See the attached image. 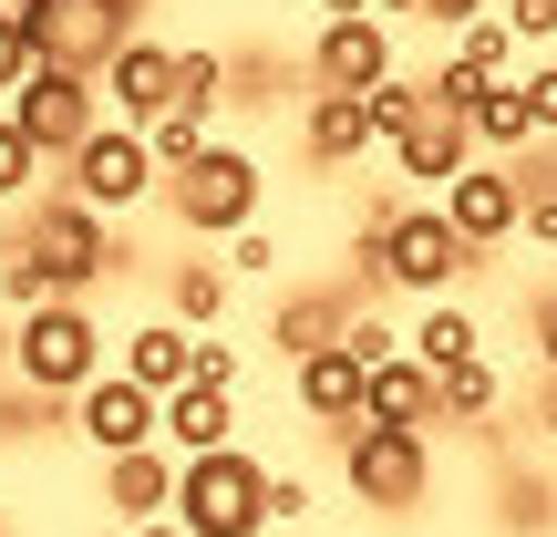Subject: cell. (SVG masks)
Listing matches in <instances>:
<instances>
[{
	"mask_svg": "<svg viewBox=\"0 0 557 537\" xmlns=\"http://www.w3.org/2000/svg\"><path fill=\"white\" fill-rule=\"evenodd\" d=\"M0 362H11V382L32 403H73L83 382L103 373V320H94V300H41V310H21Z\"/></svg>",
	"mask_w": 557,
	"mask_h": 537,
	"instance_id": "obj_1",
	"label": "cell"
},
{
	"mask_svg": "<svg viewBox=\"0 0 557 537\" xmlns=\"http://www.w3.org/2000/svg\"><path fill=\"white\" fill-rule=\"evenodd\" d=\"M186 537H259L269 527V465L248 444H218V455L176 465V507H165Z\"/></svg>",
	"mask_w": 557,
	"mask_h": 537,
	"instance_id": "obj_2",
	"label": "cell"
},
{
	"mask_svg": "<svg viewBox=\"0 0 557 537\" xmlns=\"http://www.w3.org/2000/svg\"><path fill=\"white\" fill-rule=\"evenodd\" d=\"M465 269H485V259L455 239V228H444V207H403V197H382V207H372V279L444 300Z\"/></svg>",
	"mask_w": 557,
	"mask_h": 537,
	"instance_id": "obj_3",
	"label": "cell"
},
{
	"mask_svg": "<svg viewBox=\"0 0 557 537\" xmlns=\"http://www.w3.org/2000/svg\"><path fill=\"white\" fill-rule=\"evenodd\" d=\"M135 11L145 0H21V41H32V62H62V73H83L94 83L103 62L135 41Z\"/></svg>",
	"mask_w": 557,
	"mask_h": 537,
	"instance_id": "obj_4",
	"label": "cell"
},
{
	"mask_svg": "<svg viewBox=\"0 0 557 537\" xmlns=\"http://www.w3.org/2000/svg\"><path fill=\"white\" fill-rule=\"evenodd\" d=\"M259 197H269V176H259L248 145H207L186 176H165V207H176L186 239H238V228H259Z\"/></svg>",
	"mask_w": 557,
	"mask_h": 537,
	"instance_id": "obj_5",
	"label": "cell"
},
{
	"mask_svg": "<svg viewBox=\"0 0 557 537\" xmlns=\"http://www.w3.org/2000/svg\"><path fill=\"white\" fill-rule=\"evenodd\" d=\"M62 197L94 207V218L114 228V218H135V207H156V197H165V176H156V156H145V135H124V124H94V135L62 156Z\"/></svg>",
	"mask_w": 557,
	"mask_h": 537,
	"instance_id": "obj_6",
	"label": "cell"
},
{
	"mask_svg": "<svg viewBox=\"0 0 557 537\" xmlns=\"http://www.w3.org/2000/svg\"><path fill=\"white\" fill-rule=\"evenodd\" d=\"M341 476H351L361 507H382V517H413L423 486H434V444L403 435V424H351V435H341Z\"/></svg>",
	"mask_w": 557,
	"mask_h": 537,
	"instance_id": "obj_7",
	"label": "cell"
},
{
	"mask_svg": "<svg viewBox=\"0 0 557 537\" xmlns=\"http://www.w3.org/2000/svg\"><path fill=\"white\" fill-rule=\"evenodd\" d=\"M21 248L52 279V300H94V279L114 269V228H103L94 207H73V197H41L32 228H21Z\"/></svg>",
	"mask_w": 557,
	"mask_h": 537,
	"instance_id": "obj_8",
	"label": "cell"
},
{
	"mask_svg": "<svg viewBox=\"0 0 557 537\" xmlns=\"http://www.w3.org/2000/svg\"><path fill=\"white\" fill-rule=\"evenodd\" d=\"M0 114H11V135L32 145L41 166H62V156H73V145L103 124V103H94V83H83V73H62V62H32V73H21V94L0 103Z\"/></svg>",
	"mask_w": 557,
	"mask_h": 537,
	"instance_id": "obj_9",
	"label": "cell"
},
{
	"mask_svg": "<svg viewBox=\"0 0 557 537\" xmlns=\"http://www.w3.org/2000/svg\"><path fill=\"white\" fill-rule=\"evenodd\" d=\"M156 414H165V403L145 393V382H124V373H94L73 393V435L94 444L103 465H114V455H145V444H156Z\"/></svg>",
	"mask_w": 557,
	"mask_h": 537,
	"instance_id": "obj_10",
	"label": "cell"
},
{
	"mask_svg": "<svg viewBox=\"0 0 557 537\" xmlns=\"http://www.w3.org/2000/svg\"><path fill=\"white\" fill-rule=\"evenodd\" d=\"M444 228H455L475 259H496L506 239H517V218H527V197H517V166H465L455 186H444Z\"/></svg>",
	"mask_w": 557,
	"mask_h": 537,
	"instance_id": "obj_11",
	"label": "cell"
},
{
	"mask_svg": "<svg viewBox=\"0 0 557 537\" xmlns=\"http://www.w3.org/2000/svg\"><path fill=\"white\" fill-rule=\"evenodd\" d=\"M94 103H114L124 135L165 124V114H176V41H145V32H135L114 62H103V94H94Z\"/></svg>",
	"mask_w": 557,
	"mask_h": 537,
	"instance_id": "obj_12",
	"label": "cell"
},
{
	"mask_svg": "<svg viewBox=\"0 0 557 537\" xmlns=\"http://www.w3.org/2000/svg\"><path fill=\"white\" fill-rule=\"evenodd\" d=\"M382 73H393V21H372V11H361V21H320V41H310V83H320V94H372V83Z\"/></svg>",
	"mask_w": 557,
	"mask_h": 537,
	"instance_id": "obj_13",
	"label": "cell"
},
{
	"mask_svg": "<svg viewBox=\"0 0 557 537\" xmlns=\"http://www.w3.org/2000/svg\"><path fill=\"white\" fill-rule=\"evenodd\" d=\"M465 145H475V135H465V114H434V103H423V114L393 135V176H413V186H455L465 166H475Z\"/></svg>",
	"mask_w": 557,
	"mask_h": 537,
	"instance_id": "obj_14",
	"label": "cell"
},
{
	"mask_svg": "<svg viewBox=\"0 0 557 537\" xmlns=\"http://www.w3.org/2000/svg\"><path fill=\"white\" fill-rule=\"evenodd\" d=\"M103 507H114V527H156L165 507H176V455H165V444L114 455V465H103Z\"/></svg>",
	"mask_w": 557,
	"mask_h": 537,
	"instance_id": "obj_15",
	"label": "cell"
},
{
	"mask_svg": "<svg viewBox=\"0 0 557 537\" xmlns=\"http://www.w3.org/2000/svg\"><path fill=\"white\" fill-rule=\"evenodd\" d=\"M227 424H238V393H207V382H186V393H165V414H156V444L186 465V455H218V444H238Z\"/></svg>",
	"mask_w": 557,
	"mask_h": 537,
	"instance_id": "obj_16",
	"label": "cell"
},
{
	"mask_svg": "<svg viewBox=\"0 0 557 537\" xmlns=\"http://www.w3.org/2000/svg\"><path fill=\"white\" fill-rule=\"evenodd\" d=\"M124 382H145V393H186L197 382V331H176V320H135V341H124Z\"/></svg>",
	"mask_w": 557,
	"mask_h": 537,
	"instance_id": "obj_17",
	"label": "cell"
},
{
	"mask_svg": "<svg viewBox=\"0 0 557 537\" xmlns=\"http://www.w3.org/2000/svg\"><path fill=\"white\" fill-rule=\"evenodd\" d=\"M361 424H403V435H423V424H434V373H423L413 352L372 362V382H361Z\"/></svg>",
	"mask_w": 557,
	"mask_h": 537,
	"instance_id": "obj_18",
	"label": "cell"
},
{
	"mask_svg": "<svg viewBox=\"0 0 557 537\" xmlns=\"http://www.w3.org/2000/svg\"><path fill=\"white\" fill-rule=\"evenodd\" d=\"M289 373H299V414H310V424H341V435L361 424V382H372V373H361L341 341H331V352H310V362H289Z\"/></svg>",
	"mask_w": 557,
	"mask_h": 537,
	"instance_id": "obj_19",
	"label": "cell"
},
{
	"mask_svg": "<svg viewBox=\"0 0 557 537\" xmlns=\"http://www.w3.org/2000/svg\"><path fill=\"white\" fill-rule=\"evenodd\" d=\"M299 156H310V166H351V156H372V124H361V103H351V94H310V103H299Z\"/></svg>",
	"mask_w": 557,
	"mask_h": 537,
	"instance_id": "obj_20",
	"label": "cell"
},
{
	"mask_svg": "<svg viewBox=\"0 0 557 537\" xmlns=\"http://www.w3.org/2000/svg\"><path fill=\"white\" fill-rule=\"evenodd\" d=\"M403 352L423 362V373H455V362H485V320L475 310H455V300H434V310L403 331Z\"/></svg>",
	"mask_w": 557,
	"mask_h": 537,
	"instance_id": "obj_21",
	"label": "cell"
},
{
	"mask_svg": "<svg viewBox=\"0 0 557 537\" xmlns=\"http://www.w3.org/2000/svg\"><path fill=\"white\" fill-rule=\"evenodd\" d=\"M341 331H351V300H341V290H310V300H278V352H289V362L331 352Z\"/></svg>",
	"mask_w": 557,
	"mask_h": 537,
	"instance_id": "obj_22",
	"label": "cell"
},
{
	"mask_svg": "<svg viewBox=\"0 0 557 537\" xmlns=\"http://www.w3.org/2000/svg\"><path fill=\"white\" fill-rule=\"evenodd\" d=\"M227 290H238V279H227L218 259H186L176 279H165V320H176V331H218V320H227Z\"/></svg>",
	"mask_w": 557,
	"mask_h": 537,
	"instance_id": "obj_23",
	"label": "cell"
},
{
	"mask_svg": "<svg viewBox=\"0 0 557 537\" xmlns=\"http://www.w3.org/2000/svg\"><path fill=\"white\" fill-rule=\"evenodd\" d=\"M465 135L485 145V166H496V156H527V145H537V124H527L517 83H496V94H475V114H465Z\"/></svg>",
	"mask_w": 557,
	"mask_h": 537,
	"instance_id": "obj_24",
	"label": "cell"
},
{
	"mask_svg": "<svg viewBox=\"0 0 557 537\" xmlns=\"http://www.w3.org/2000/svg\"><path fill=\"white\" fill-rule=\"evenodd\" d=\"M506 403L496 362H455V373H434V424H485Z\"/></svg>",
	"mask_w": 557,
	"mask_h": 537,
	"instance_id": "obj_25",
	"label": "cell"
},
{
	"mask_svg": "<svg viewBox=\"0 0 557 537\" xmlns=\"http://www.w3.org/2000/svg\"><path fill=\"white\" fill-rule=\"evenodd\" d=\"M444 62H455V73H475L485 94H496V83H517V41H506V21H496V11H485V21H465Z\"/></svg>",
	"mask_w": 557,
	"mask_h": 537,
	"instance_id": "obj_26",
	"label": "cell"
},
{
	"mask_svg": "<svg viewBox=\"0 0 557 537\" xmlns=\"http://www.w3.org/2000/svg\"><path fill=\"white\" fill-rule=\"evenodd\" d=\"M207 145H218V124H207V114H165V124H145V156H156V176H186Z\"/></svg>",
	"mask_w": 557,
	"mask_h": 537,
	"instance_id": "obj_27",
	"label": "cell"
},
{
	"mask_svg": "<svg viewBox=\"0 0 557 537\" xmlns=\"http://www.w3.org/2000/svg\"><path fill=\"white\" fill-rule=\"evenodd\" d=\"M218 94H227V62L207 52V41H186V52H176V114H207V124H218Z\"/></svg>",
	"mask_w": 557,
	"mask_h": 537,
	"instance_id": "obj_28",
	"label": "cell"
},
{
	"mask_svg": "<svg viewBox=\"0 0 557 537\" xmlns=\"http://www.w3.org/2000/svg\"><path fill=\"white\" fill-rule=\"evenodd\" d=\"M413 114H423V83H403V73H382L372 94H361V124H372V145H393Z\"/></svg>",
	"mask_w": 557,
	"mask_h": 537,
	"instance_id": "obj_29",
	"label": "cell"
},
{
	"mask_svg": "<svg viewBox=\"0 0 557 537\" xmlns=\"http://www.w3.org/2000/svg\"><path fill=\"white\" fill-rule=\"evenodd\" d=\"M506 41H527V52H557V0H496Z\"/></svg>",
	"mask_w": 557,
	"mask_h": 537,
	"instance_id": "obj_30",
	"label": "cell"
},
{
	"mask_svg": "<svg viewBox=\"0 0 557 537\" xmlns=\"http://www.w3.org/2000/svg\"><path fill=\"white\" fill-rule=\"evenodd\" d=\"M517 103H527V124H537V135H557V52H537L517 73Z\"/></svg>",
	"mask_w": 557,
	"mask_h": 537,
	"instance_id": "obj_31",
	"label": "cell"
},
{
	"mask_svg": "<svg viewBox=\"0 0 557 537\" xmlns=\"http://www.w3.org/2000/svg\"><path fill=\"white\" fill-rule=\"evenodd\" d=\"M32 186H41V156H32V145L11 135V114H0V207H21Z\"/></svg>",
	"mask_w": 557,
	"mask_h": 537,
	"instance_id": "obj_32",
	"label": "cell"
},
{
	"mask_svg": "<svg viewBox=\"0 0 557 537\" xmlns=\"http://www.w3.org/2000/svg\"><path fill=\"white\" fill-rule=\"evenodd\" d=\"M197 382H207V393H238V382H248V352H238V341H218V331H197Z\"/></svg>",
	"mask_w": 557,
	"mask_h": 537,
	"instance_id": "obj_33",
	"label": "cell"
},
{
	"mask_svg": "<svg viewBox=\"0 0 557 537\" xmlns=\"http://www.w3.org/2000/svg\"><path fill=\"white\" fill-rule=\"evenodd\" d=\"M218 269H227V279H269V269H278V239H269V228H238Z\"/></svg>",
	"mask_w": 557,
	"mask_h": 537,
	"instance_id": "obj_34",
	"label": "cell"
},
{
	"mask_svg": "<svg viewBox=\"0 0 557 537\" xmlns=\"http://www.w3.org/2000/svg\"><path fill=\"white\" fill-rule=\"evenodd\" d=\"M21 73H32V41H21V21H11V11H0V103H11V94H21Z\"/></svg>",
	"mask_w": 557,
	"mask_h": 537,
	"instance_id": "obj_35",
	"label": "cell"
},
{
	"mask_svg": "<svg viewBox=\"0 0 557 537\" xmlns=\"http://www.w3.org/2000/svg\"><path fill=\"white\" fill-rule=\"evenodd\" d=\"M299 517H310V486H299V476H269V527H299Z\"/></svg>",
	"mask_w": 557,
	"mask_h": 537,
	"instance_id": "obj_36",
	"label": "cell"
},
{
	"mask_svg": "<svg viewBox=\"0 0 557 537\" xmlns=\"http://www.w3.org/2000/svg\"><path fill=\"white\" fill-rule=\"evenodd\" d=\"M527 320H537V373H557V290L527 300Z\"/></svg>",
	"mask_w": 557,
	"mask_h": 537,
	"instance_id": "obj_37",
	"label": "cell"
},
{
	"mask_svg": "<svg viewBox=\"0 0 557 537\" xmlns=\"http://www.w3.org/2000/svg\"><path fill=\"white\" fill-rule=\"evenodd\" d=\"M485 11H496V0H423L413 21H444V32H465V21H485Z\"/></svg>",
	"mask_w": 557,
	"mask_h": 537,
	"instance_id": "obj_38",
	"label": "cell"
},
{
	"mask_svg": "<svg viewBox=\"0 0 557 537\" xmlns=\"http://www.w3.org/2000/svg\"><path fill=\"white\" fill-rule=\"evenodd\" d=\"M537 435L557 444V373H537Z\"/></svg>",
	"mask_w": 557,
	"mask_h": 537,
	"instance_id": "obj_39",
	"label": "cell"
},
{
	"mask_svg": "<svg viewBox=\"0 0 557 537\" xmlns=\"http://www.w3.org/2000/svg\"><path fill=\"white\" fill-rule=\"evenodd\" d=\"M423 11V0H372V21H413Z\"/></svg>",
	"mask_w": 557,
	"mask_h": 537,
	"instance_id": "obj_40",
	"label": "cell"
},
{
	"mask_svg": "<svg viewBox=\"0 0 557 537\" xmlns=\"http://www.w3.org/2000/svg\"><path fill=\"white\" fill-rule=\"evenodd\" d=\"M320 11H331V21H361V11H372V0H320Z\"/></svg>",
	"mask_w": 557,
	"mask_h": 537,
	"instance_id": "obj_41",
	"label": "cell"
},
{
	"mask_svg": "<svg viewBox=\"0 0 557 537\" xmlns=\"http://www.w3.org/2000/svg\"><path fill=\"white\" fill-rule=\"evenodd\" d=\"M124 537H186V527H176V517H156V527H124Z\"/></svg>",
	"mask_w": 557,
	"mask_h": 537,
	"instance_id": "obj_42",
	"label": "cell"
},
{
	"mask_svg": "<svg viewBox=\"0 0 557 537\" xmlns=\"http://www.w3.org/2000/svg\"><path fill=\"white\" fill-rule=\"evenodd\" d=\"M537 176H547V186H557V156H547V166H537Z\"/></svg>",
	"mask_w": 557,
	"mask_h": 537,
	"instance_id": "obj_43",
	"label": "cell"
},
{
	"mask_svg": "<svg viewBox=\"0 0 557 537\" xmlns=\"http://www.w3.org/2000/svg\"><path fill=\"white\" fill-rule=\"evenodd\" d=\"M0 11H21V0H0Z\"/></svg>",
	"mask_w": 557,
	"mask_h": 537,
	"instance_id": "obj_44",
	"label": "cell"
}]
</instances>
